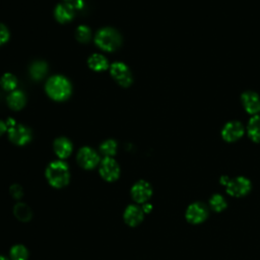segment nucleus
Listing matches in <instances>:
<instances>
[{"label":"nucleus","instance_id":"nucleus-1","mask_svg":"<svg viewBox=\"0 0 260 260\" xmlns=\"http://www.w3.org/2000/svg\"><path fill=\"white\" fill-rule=\"evenodd\" d=\"M46 177L51 186L55 188H62L69 182V169L66 162L56 160L51 162L46 170Z\"/></svg>","mask_w":260,"mask_h":260},{"label":"nucleus","instance_id":"nucleus-2","mask_svg":"<svg viewBox=\"0 0 260 260\" xmlns=\"http://www.w3.org/2000/svg\"><path fill=\"white\" fill-rule=\"evenodd\" d=\"M46 91L48 95L55 101H65L71 93V84L64 76L55 75L48 79Z\"/></svg>","mask_w":260,"mask_h":260},{"label":"nucleus","instance_id":"nucleus-3","mask_svg":"<svg viewBox=\"0 0 260 260\" xmlns=\"http://www.w3.org/2000/svg\"><path fill=\"white\" fill-rule=\"evenodd\" d=\"M94 42L102 50L112 52L119 48L122 39L121 35L115 28L105 27L96 32Z\"/></svg>","mask_w":260,"mask_h":260},{"label":"nucleus","instance_id":"nucleus-4","mask_svg":"<svg viewBox=\"0 0 260 260\" xmlns=\"http://www.w3.org/2000/svg\"><path fill=\"white\" fill-rule=\"evenodd\" d=\"M6 125L8 130V137L10 141H12L13 143L17 145H24L30 140L31 138L30 131L25 126L15 124V122L11 119L7 121Z\"/></svg>","mask_w":260,"mask_h":260},{"label":"nucleus","instance_id":"nucleus-5","mask_svg":"<svg viewBox=\"0 0 260 260\" xmlns=\"http://www.w3.org/2000/svg\"><path fill=\"white\" fill-rule=\"evenodd\" d=\"M252 189L251 181L243 176H239L233 179H230L229 183L225 186L226 193L232 197H243L246 196Z\"/></svg>","mask_w":260,"mask_h":260},{"label":"nucleus","instance_id":"nucleus-6","mask_svg":"<svg viewBox=\"0 0 260 260\" xmlns=\"http://www.w3.org/2000/svg\"><path fill=\"white\" fill-rule=\"evenodd\" d=\"M209 210L208 207L202 202H193L191 203L185 212V217L187 221L193 224H199L205 221L208 217Z\"/></svg>","mask_w":260,"mask_h":260},{"label":"nucleus","instance_id":"nucleus-7","mask_svg":"<svg viewBox=\"0 0 260 260\" xmlns=\"http://www.w3.org/2000/svg\"><path fill=\"white\" fill-rule=\"evenodd\" d=\"M245 127L239 121H230L221 129V137L226 142H235L243 137Z\"/></svg>","mask_w":260,"mask_h":260},{"label":"nucleus","instance_id":"nucleus-8","mask_svg":"<svg viewBox=\"0 0 260 260\" xmlns=\"http://www.w3.org/2000/svg\"><path fill=\"white\" fill-rule=\"evenodd\" d=\"M110 70L112 76L120 85L126 87L132 83V74L124 63L115 62L111 65Z\"/></svg>","mask_w":260,"mask_h":260},{"label":"nucleus","instance_id":"nucleus-9","mask_svg":"<svg viewBox=\"0 0 260 260\" xmlns=\"http://www.w3.org/2000/svg\"><path fill=\"white\" fill-rule=\"evenodd\" d=\"M100 174L106 181H115L120 175V167L114 158L105 157L100 165Z\"/></svg>","mask_w":260,"mask_h":260},{"label":"nucleus","instance_id":"nucleus-10","mask_svg":"<svg viewBox=\"0 0 260 260\" xmlns=\"http://www.w3.org/2000/svg\"><path fill=\"white\" fill-rule=\"evenodd\" d=\"M131 195L137 203H145L152 195V188L146 181H138L131 188Z\"/></svg>","mask_w":260,"mask_h":260},{"label":"nucleus","instance_id":"nucleus-11","mask_svg":"<svg viewBox=\"0 0 260 260\" xmlns=\"http://www.w3.org/2000/svg\"><path fill=\"white\" fill-rule=\"evenodd\" d=\"M241 102L248 114L255 116L260 113V96L255 91L247 90L243 92L241 95Z\"/></svg>","mask_w":260,"mask_h":260},{"label":"nucleus","instance_id":"nucleus-12","mask_svg":"<svg viewBox=\"0 0 260 260\" xmlns=\"http://www.w3.org/2000/svg\"><path fill=\"white\" fill-rule=\"evenodd\" d=\"M77 161L80 165V167H82L83 169L90 170L99 164L100 156L93 149L85 146L80 148V150L78 151Z\"/></svg>","mask_w":260,"mask_h":260},{"label":"nucleus","instance_id":"nucleus-13","mask_svg":"<svg viewBox=\"0 0 260 260\" xmlns=\"http://www.w3.org/2000/svg\"><path fill=\"white\" fill-rule=\"evenodd\" d=\"M74 13L75 7L71 3H61L55 8V17L61 23L70 21L73 18Z\"/></svg>","mask_w":260,"mask_h":260},{"label":"nucleus","instance_id":"nucleus-14","mask_svg":"<svg viewBox=\"0 0 260 260\" xmlns=\"http://www.w3.org/2000/svg\"><path fill=\"white\" fill-rule=\"evenodd\" d=\"M143 210L137 205H129L124 211V220L127 224L135 226L143 219Z\"/></svg>","mask_w":260,"mask_h":260},{"label":"nucleus","instance_id":"nucleus-15","mask_svg":"<svg viewBox=\"0 0 260 260\" xmlns=\"http://www.w3.org/2000/svg\"><path fill=\"white\" fill-rule=\"evenodd\" d=\"M54 151L60 158H66L72 152V143L65 137H59L54 141Z\"/></svg>","mask_w":260,"mask_h":260},{"label":"nucleus","instance_id":"nucleus-16","mask_svg":"<svg viewBox=\"0 0 260 260\" xmlns=\"http://www.w3.org/2000/svg\"><path fill=\"white\" fill-rule=\"evenodd\" d=\"M247 134L253 142H260V116H252L247 125Z\"/></svg>","mask_w":260,"mask_h":260},{"label":"nucleus","instance_id":"nucleus-17","mask_svg":"<svg viewBox=\"0 0 260 260\" xmlns=\"http://www.w3.org/2000/svg\"><path fill=\"white\" fill-rule=\"evenodd\" d=\"M25 101H26L25 95L20 90H13L7 96V104H8V106L11 109L15 110V111H18V110L22 109L23 106L25 105Z\"/></svg>","mask_w":260,"mask_h":260},{"label":"nucleus","instance_id":"nucleus-18","mask_svg":"<svg viewBox=\"0 0 260 260\" xmlns=\"http://www.w3.org/2000/svg\"><path fill=\"white\" fill-rule=\"evenodd\" d=\"M88 66L94 71H103L108 69L109 63L105 56L101 54H93L88 58Z\"/></svg>","mask_w":260,"mask_h":260},{"label":"nucleus","instance_id":"nucleus-19","mask_svg":"<svg viewBox=\"0 0 260 260\" xmlns=\"http://www.w3.org/2000/svg\"><path fill=\"white\" fill-rule=\"evenodd\" d=\"M209 207L214 211V212H221L228 207V202L226 199L221 195V194H213L209 198Z\"/></svg>","mask_w":260,"mask_h":260},{"label":"nucleus","instance_id":"nucleus-20","mask_svg":"<svg viewBox=\"0 0 260 260\" xmlns=\"http://www.w3.org/2000/svg\"><path fill=\"white\" fill-rule=\"evenodd\" d=\"M14 215L21 221H28L32 216V211L25 203H17L13 208Z\"/></svg>","mask_w":260,"mask_h":260},{"label":"nucleus","instance_id":"nucleus-21","mask_svg":"<svg viewBox=\"0 0 260 260\" xmlns=\"http://www.w3.org/2000/svg\"><path fill=\"white\" fill-rule=\"evenodd\" d=\"M47 69L48 66L44 61H36L31 64L29 68V73L34 79L40 80L46 75Z\"/></svg>","mask_w":260,"mask_h":260},{"label":"nucleus","instance_id":"nucleus-22","mask_svg":"<svg viewBox=\"0 0 260 260\" xmlns=\"http://www.w3.org/2000/svg\"><path fill=\"white\" fill-rule=\"evenodd\" d=\"M101 152L106 156V157H111L113 156L116 151H117V143L113 139H109L104 141L101 146H100Z\"/></svg>","mask_w":260,"mask_h":260},{"label":"nucleus","instance_id":"nucleus-23","mask_svg":"<svg viewBox=\"0 0 260 260\" xmlns=\"http://www.w3.org/2000/svg\"><path fill=\"white\" fill-rule=\"evenodd\" d=\"M10 256L12 260H26L28 257V252L24 246L15 245L10 250Z\"/></svg>","mask_w":260,"mask_h":260},{"label":"nucleus","instance_id":"nucleus-24","mask_svg":"<svg viewBox=\"0 0 260 260\" xmlns=\"http://www.w3.org/2000/svg\"><path fill=\"white\" fill-rule=\"evenodd\" d=\"M0 84L5 90H13L17 85V79L13 74L6 73L2 76Z\"/></svg>","mask_w":260,"mask_h":260},{"label":"nucleus","instance_id":"nucleus-25","mask_svg":"<svg viewBox=\"0 0 260 260\" xmlns=\"http://www.w3.org/2000/svg\"><path fill=\"white\" fill-rule=\"evenodd\" d=\"M91 31L85 25H79L76 29V39L80 43H87L90 40Z\"/></svg>","mask_w":260,"mask_h":260},{"label":"nucleus","instance_id":"nucleus-26","mask_svg":"<svg viewBox=\"0 0 260 260\" xmlns=\"http://www.w3.org/2000/svg\"><path fill=\"white\" fill-rule=\"evenodd\" d=\"M9 39V31L4 24L0 23V45L6 43Z\"/></svg>","mask_w":260,"mask_h":260},{"label":"nucleus","instance_id":"nucleus-27","mask_svg":"<svg viewBox=\"0 0 260 260\" xmlns=\"http://www.w3.org/2000/svg\"><path fill=\"white\" fill-rule=\"evenodd\" d=\"M10 194L12 195V197L18 199L23 195V190L19 185H12L10 187Z\"/></svg>","mask_w":260,"mask_h":260},{"label":"nucleus","instance_id":"nucleus-28","mask_svg":"<svg viewBox=\"0 0 260 260\" xmlns=\"http://www.w3.org/2000/svg\"><path fill=\"white\" fill-rule=\"evenodd\" d=\"M7 130V125L3 121L0 120V135H2Z\"/></svg>","mask_w":260,"mask_h":260},{"label":"nucleus","instance_id":"nucleus-29","mask_svg":"<svg viewBox=\"0 0 260 260\" xmlns=\"http://www.w3.org/2000/svg\"><path fill=\"white\" fill-rule=\"evenodd\" d=\"M151 208H152V206L149 204V203H144L143 204V206H142V210H143V212H149L150 210H151Z\"/></svg>","mask_w":260,"mask_h":260},{"label":"nucleus","instance_id":"nucleus-30","mask_svg":"<svg viewBox=\"0 0 260 260\" xmlns=\"http://www.w3.org/2000/svg\"><path fill=\"white\" fill-rule=\"evenodd\" d=\"M219 181H220V184H221V185L226 186V184H228L229 181H230V178H229L228 176H222V177L219 179Z\"/></svg>","mask_w":260,"mask_h":260},{"label":"nucleus","instance_id":"nucleus-31","mask_svg":"<svg viewBox=\"0 0 260 260\" xmlns=\"http://www.w3.org/2000/svg\"><path fill=\"white\" fill-rule=\"evenodd\" d=\"M0 260H8V259L5 258V257H3V256H0Z\"/></svg>","mask_w":260,"mask_h":260},{"label":"nucleus","instance_id":"nucleus-32","mask_svg":"<svg viewBox=\"0 0 260 260\" xmlns=\"http://www.w3.org/2000/svg\"><path fill=\"white\" fill-rule=\"evenodd\" d=\"M66 1H75V0H66Z\"/></svg>","mask_w":260,"mask_h":260}]
</instances>
